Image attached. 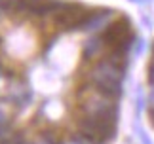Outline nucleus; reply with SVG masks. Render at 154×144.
I'll return each mask as SVG.
<instances>
[{
    "instance_id": "f257e3e1",
    "label": "nucleus",
    "mask_w": 154,
    "mask_h": 144,
    "mask_svg": "<svg viewBox=\"0 0 154 144\" xmlns=\"http://www.w3.org/2000/svg\"><path fill=\"white\" fill-rule=\"evenodd\" d=\"M137 25L90 0H0V144H114Z\"/></svg>"
},
{
    "instance_id": "f03ea898",
    "label": "nucleus",
    "mask_w": 154,
    "mask_h": 144,
    "mask_svg": "<svg viewBox=\"0 0 154 144\" xmlns=\"http://www.w3.org/2000/svg\"><path fill=\"white\" fill-rule=\"evenodd\" d=\"M143 114L146 127L154 136V34L143 64Z\"/></svg>"
}]
</instances>
